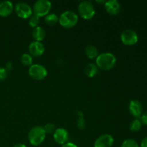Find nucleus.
<instances>
[{
    "label": "nucleus",
    "mask_w": 147,
    "mask_h": 147,
    "mask_svg": "<svg viewBox=\"0 0 147 147\" xmlns=\"http://www.w3.org/2000/svg\"><path fill=\"white\" fill-rule=\"evenodd\" d=\"M116 57L111 53H103L96 57V65L102 70H111L116 65Z\"/></svg>",
    "instance_id": "f257e3e1"
},
{
    "label": "nucleus",
    "mask_w": 147,
    "mask_h": 147,
    "mask_svg": "<svg viewBox=\"0 0 147 147\" xmlns=\"http://www.w3.org/2000/svg\"><path fill=\"white\" fill-rule=\"evenodd\" d=\"M141 119H142V122L144 123V124L146 125L147 126V111L146 112H144V113L142 114V117H141Z\"/></svg>",
    "instance_id": "a878e982"
},
{
    "label": "nucleus",
    "mask_w": 147,
    "mask_h": 147,
    "mask_svg": "<svg viewBox=\"0 0 147 147\" xmlns=\"http://www.w3.org/2000/svg\"><path fill=\"white\" fill-rule=\"evenodd\" d=\"M45 30L41 26H37L33 29L32 37L35 40V41L41 42L45 37Z\"/></svg>",
    "instance_id": "2eb2a0df"
},
{
    "label": "nucleus",
    "mask_w": 147,
    "mask_h": 147,
    "mask_svg": "<svg viewBox=\"0 0 147 147\" xmlns=\"http://www.w3.org/2000/svg\"><path fill=\"white\" fill-rule=\"evenodd\" d=\"M29 52L32 56H40L44 53L45 46L42 42L33 41L29 45Z\"/></svg>",
    "instance_id": "f8f14e48"
},
{
    "label": "nucleus",
    "mask_w": 147,
    "mask_h": 147,
    "mask_svg": "<svg viewBox=\"0 0 147 147\" xmlns=\"http://www.w3.org/2000/svg\"><path fill=\"white\" fill-rule=\"evenodd\" d=\"M12 147H27V146L25 144H16Z\"/></svg>",
    "instance_id": "c756f323"
},
{
    "label": "nucleus",
    "mask_w": 147,
    "mask_h": 147,
    "mask_svg": "<svg viewBox=\"0 0 147 147\" xmlns=\"http://www.w3.org/2000/svg\"><path fill=\"white\" fill-rule=\"evenodd\" d=\"M53 138L56 143L63 145L67 142L69 134L65 129L58 128V129H56L55 131L53 134Z\"/></svg>",
    "instance_id": "9d476101"
},
{
    "label": "nucleus",
    "mask_w": 147,
    "mask_h": 147,
    "mask_svg": "<svg viewBox=\"0 0 147 147\" xmlns=\"http://www.w3.org/2000/svg\"><path fill=\"white\" fill-rule=\"evenodd\" d=\"M14 6L10 1H3L0 2V16L7 17L12 12Z\"/></svg>",
    "instance_id": "4468645a"
},
{
    "label": "nucleus",
    "mask_w": 147,
    "mask_h": 147,
    "mask_svg": "<svg viewBox=\"0 0 147 147\" xmlns=\"http://www.w3.org/2000/svg\"><path fill=\"white\" fill-rule=\"evenodd\" d=\"M142 127V122L140 119H136L134 121H132L131 123H130V126H129V129L131 131L136 132L139 131Z\"/></svg>",
    "instance_id": "6ab92c4d"
},
{
    "label": "nucleus",
    "mask_w": 147,
    "mask_h": 147,
    "mask_svg": "<svg viewBox=\"0 0 147 147\" xmlns=\"http://www.w3.org/2000/svg\"><path fill=\"white\" fill-rule=\"evenodd\" d=\"M105 9L111 14H117L121 11V4L117 0H109L105 2Z\"/></svg>",
    "instance_id": "ddd939ff"
},
{
    "label": "nucleus",
    "mask_w": 147,
    "mask_h": 147,
    "mask_svg": "<svg viewBox=\"0 0 147 147\" xmlns=\"http://www.w3.org/2000/svg\"><path fill=\"white\" fill-rule=\"evenodd\" d=\"M15 12L20 17L23 19L29 18L32 14V8L25 2H18L15 5Z\"/></svg>",
    "instance_id": "6e6552de"
},
{
    "label": "nucleus",
    "mask_w": 147,
    "mask_h": 147,
    "mask_svg": "<svg viewBox=\"0 0 147 147\" xmlns=\"http://www.w3.org/2000/svg\"><path fill=\"white\" fill-rule=\"evenodd\" d=\"M78 11L80 17L85 20H90L93 18L96 14V9L93 4L90 1H80L78 5Z\"/></svg>",
    "instance_id": "20e7f679"
},
{
    "label": "nucleus",
    "mask_w": 147,
    "mask_h": 147,
    "mask_svg": "<svg viewBox=\"0 0 147 147\" xmlns=\"http://www.w3.org/2000/svg\"><path fill=\"white\" fill-rule=\"evenodd\" d=\"M121 147H139L137 142L134 139H126L122 143Z\"/></svg>",
    "instance_id": "5701e85b"
},
{
    "label": "nucleus",
    "mask_w": 147,
    "mask_h": 147,
    "mask_svg": "<svg viewBox=\"0 0 147 147\" xmlns=\"http://www.w3.org/2000/svg\"><path fill=\"white\" fill-rule=\"evenodd\" d=\"M98 67L94 63H88L84 69L85 74L89 78L94 77L98 73Z\"/></svg>",
    "instance_id": "dca6fc26"
},
{
    "label": "nucleus",
    "mask_w": 147,
    "mask_h": 147,
    "mask_svg": "<svg viewBox=\"0 0 147 147\" xmlns=\"http://www.w3.org/2000/svg\"><path fill=\"white\" fill-rule=\"evenodd\" d=\"M78 116H83V113L81 111H78Z\"/></svg>",
    "instance_id": "7c9ffc66"
},
{
    "label": "nucleus",
    "mask_w": 147,
    "mask_h": 147,
    "mask_svg": "<svg viewBox=\"0 0 147 147\" xmlns=\"http://www.w3.org/2000/svg\"><path fill=\"white\" fill-rule=\"evenodd\" d=\"M45 21L50 25H54L59 21V17L55 13H48L45 16Z\"/></svg>",
    "instance_id": "a211bd4d"
},
{
    "label": "nucleus",
    "mask_w": 147,
    "mask_h": 147,
    "mask_svg": "<svg viewBox=\"0 0 147 147\" xmlns=\"http://www.w3.org/2000/svg\"><path fill=\"white\" fill-rule=\"evenodd\" d=\"M39 22H40V17L35 14H32L29 17V24L32 27H36L38 26Z\"/></svg>",
    "instance_id": "412c9836"
},
{
    "label": "nucleus",
    "mask_w": 147,
    "mask_h": 147,
    "mask_svg": "<svg viewBox=\"0 0 147 147\" xmlns=\"http://www.w3.org/2000/svg\"><path fill=\"white\" fill-rule=\"evenodd\" d=\"M59 23L65 28H71L77 24L78 22V16L76 12L70 10L65 11L59 17Z\"/></svg>",
    "instance_id": "7ed1b4c3"
},
{
    "label": "nucleus",
    "mask_w": 147,
    "mask_h": 147,
    "mask_svg": "<svg viewBox=\"0 0 147 147\" xmlns=\"http://www.w3.org/2000/svg\"><path fill=\"white\" fill-rule=\"evenodd\" d=\"M52 3L49 0H37L33 5L34 14L40 17L47 15L50 11Z\"/></svg>",
    "instance_id": "39448f33"
},
{
    "label": "nucleus",
    "mask_w": 147,
    "mask_h": 147,
    "mask_svg": "<svg viewBox=\"0 0 147 147\" xmlns=\"http://www.w3.org/2000/svg\"><path fill=\"white\" fill-rule=\"evenodd\" d=\"M62 147H78V146L75 144L71 143V142H67L65 144L62 145Z\"/></svg>",
    "instance_id": "bb28decb"
},
{
    "label": "nucleus",
    "mask_w": 147,
    "mask_h": 147,
    "mask_svg": "<svg viewBox=\"0 0 147 147\" xmlns=\"http://www.w3.org/2000/svg\"><path fill=\"white\" fill-rule=\"evenodd\" d=\"M141 147H147V136L142 139L141 142Z\"/></svg>",
    "instance_id": "cd10ccee"
},
{
    "label": "nucleus",
    "mask_w": 147,
    "mask_h": 147,
    "mask_svg": "<svg viewBox=\"0 0 147 147\" xmlns=\"http://www.w3.org/2000/svg\"><path fill=\"white\" fill-rule=\"evenodd\" d=\"M121 40L126 45H133L138 42L139 37L134 30L131 29L124 30L121 34Z\"/></svg>",
    "instance_id": "0eeeda50"
},
{
    "label": "nucleus",
    "mask_w": 147,
    "mask_h": 147,
    "mask_svg": "<svg viewBox=\"0 0 147 147\" xmlns=\"http://www.w3.org/2000/svg\"><path fill=\"white\" fill-rule=\"evenodd\" d=\"M5 69L7 70V71H9V70H11V69H12V63H11V62H8V63H7V65H6Z\"/></svg>",
    "instance_id": "c85d7f7f"
},
{
    "label": "nucleus",
    "mask_w": 147,
    "mask_h": 147,
    "mask_svg": "<svg viewBox=\"0 0 147 147\" xmlns=\"http://www.w3.org/2000/svg\"><path fill=\"white\" fill-rule=\"evenodd\" d=\"M85 53H86V55L88 56V57L90 59L97 57V56L98 55V49L93 45H88L86 46V49H85Z\"/></svg>",
    "instance_id": "f3484780"
},
{
    "label": "nucleus",
    "mask_w": 147,
    "mask_h": 147,
    "mask_svg": "<svg viewBox=\"0 0 147 147\" xmlns=\"http://www.w3.org/2000/svg\"><path fill=\"white\" fill-rule=\"evenodd\" d=\"M7 77V71L4 67H0V81L4 80Z\"/></svg>",
    "instance_id": "393cba45"
},
{
    "label": "nucleus",
    "mask_w": 147,
    "mask_h": 147,
    "mask_svg": "<svg viewBox=\"0 0 147 147\" xmlns=\"http://www.w3.org/2000/svg\"><path fill=\"white\" fill-rule=\"evenodd\" d=\"M29 75L33 79L37 80H41L47 76V71L45 66L40 64H32L30 66L28 70Z\"/></svg>",
    "instance_id": "423d86ee"
},
{
    "label": "nucleus",
    "mask_w": 147,
    "mask_h": 147,
    "mask_svg": "<svg viewBox=\"0 0 147 147\" xmlns=\"http://www.w3.org/2000/svg\"><path fill=\"white\" fill-rule=\"evenodd\" d=\"M76 124H77L78 129H83L86 127V121L83 116H78V118L77 122H76Z\"/></svg>",
    "instance_id": "b1692460"
},
{
    "label": "nucleus",
    "mask_w": 147,
    "mask_h": 147,
    "mask_svg": "<svg viewBox=\"0 0 147 147\" xmlns=\"http://www.w3.org/2000/svg\"><path fill=\"white\" fill-rule=\"evenodd\" d=\"M129 110L131 114L136 119L141 118L143 114V106L137 100H131L129 105Z\"/></svg>",
    "instance_id": "1a4fd4ad"
},
{
    "label": "nucleus",
    "mask_w": 147,
    "mask_h": 147,
    "mask_svg": "<svg viewBox=\"0 0 147 147\" xmlns=\"http://www.w3.org/2000/svg\"><path fill=\"white\" fill-rule=\"evenodd\" d=\"M21 62L24 65L31 66L33 63L32 56L28 53H24L21 57Z\"/></svg>",
    "instance_id": "aec40b11"
},
{
    "label": "nucleus",
    "mask_w": 147,
    "mask_h": 147,
    "mask_svg": "<svg viewBox=\"0 0 147 147\" xmlns=\"http://www.w3.org/2000/svg\"><path fill=\"white\" fill-rule=\"evenodd\" d=\"M114 142L113 136L108 134L101 135L96 140L94 147H112Z\"/></svg>",
    "instance_id": "9b49d317"
},
{
    "label": "nucleus",
    "mask_w": 147,
    "mask_h": 147,
    "mask_svg": "<svg viewBox=\"0 0 147 147\" xmlns=\"http://www.w3.org/2000/svg\"><path fill=\"white\" fill-rule=\"evenodd\" d=\"M45 131L46 134H54V132L55 131L56 128L55 125L53 123H47L45 125V126L43 127Z\"/></svg>",
    "instance_id": "4be33fe9"
},
{
    "label": "nucleus",
    "mask_w": 147,
    "mask_h": 147,
    "mask_svg": "<svg viewBox=\"0 0 147 147\" xmlns=\"http://www.w3.org/2000/svg\"><path fill=\"white\" fill-rule=\"evenodd\" d=\"M46 133L42 126H36L32 128L28 133V139L33 146H39L44 142Z\"/></svg>",
    "instance_id": "f03ea898"
}]
</instances>
